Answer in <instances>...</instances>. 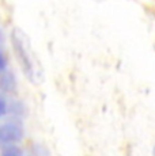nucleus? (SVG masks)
<instances>
[{
    "instance_id": "423d86ee",
    "label": "nucleus",
    "mask_w": 155,
    "mask_h": 156,
    "mask_svg": "<svg viewBox=\"0 0 155 156\" xmlns=\"http://www.w3.org/2000/svg\"><path fill=\"white\" fill-rule=\"evenodd\" d=\"M8 112V105L7 102H5L4 99H3L2 97H0V118H2L3 115H5Z\"/></svg>"
},
{
    "instance_id": "0eeeda50",
    "label": "nucleus",
    "mask_w": 155,
    "mask_h": 156,
    "mask_svg": "<svg viewBox=\"0 0 155 156\" xmlns=\"http://www.w3.org/2000/svg\"><path fill=\"white\" fill-rule=\"evenodd\" d=\"M3 42V33H2V30H0V44Z\"/></svg>"
},
{
    "instance_id": "f257e3e1",
    "label": "nucleus",
    "mask_w": 155,
    "mask_h": 156,
    "mask_svg": "<svg viewBox=\"0 0 155 156\" xmlns=\"http://www.w3.org/2000/svg\"><path fill=\"white\" fill-rule=\"evenodd\" d=\"M11 45L26 79L31 84L40 86L44 82V68L33 49L27 34L22 29L14 27L11 31Z\"/></svg>"
},
{
    "instance_id": "7ed1b4c3",
    "label": "nucleus",
    "mask_w": 155,
    "mask_h": 156,
    "mask_svg": "<svg viewBox=\"0 0 155 156\" xmlns=\"http://www.w3.org/2000/svg\"><path fill=\"white\" fill-rule=\"evenodd\" d=\"M15 77L13 76V73L4 71L0 75V90H3L4 92H11L15 90Z\"/></svg>"
},
{
    "instance_id": "39448f33",
    "label": "nucleus",
    "mask_w": 155,
    "mask_h": 156,
    "mask_svg": "<svg viewBox=\"0 0 155 156\" xmlns=\"http://www.w3.org/2000/svg\"><path fill=\"white\" fill-rule=\"evenodd\" d=\"M5 69H7V57L0 50V73L4 72Z\"/></svg>"
},
{
    "instance_id": "20e7f679",
    "label": "nucleus",
    "mask_w": 155,
    "mask_h": 156,
    "mask_svg": "<svg viewBox=\"0 0 155 156\" xmlns=\"http://www.w3.org/2000/svg\"><path fill=\"white\" fill-rule=\"evenodd\" d=\"M2 156H23V151L15 144H8L2 149Z\"/></svg>"
},
{
    "instance_id": "6e6552de",
    "label": "nucleus",
    "mask_w": 155,
    "mask_h": 156,
    "mask_svg": "<svg viewBox=\"0 0 155 156\" xmlns=\"http://www.w3.org/2000/svg\"><path fill=\"white\" fill-rule=\"evenodd\" d=\"M153 156H155V145H154V149H153Z\"/></svg>"
},
{
    "instance_id": "f03ea898",
    "label": "nucleus",
    "mask_w": 155,
    "mask_h": 156,
    "mask_svg": "<svg viewBox=\"0 0 155 156\" xmlns=\"http://www.w3.org/2000/svg\"><path fill=\"white\" fill-rule=\"evenodd\" d=\"M23 128L20 124L15 121L5 122L0 126V143L8 145V144H16L23 139Z\"/></svg>"
}]
</instances>
